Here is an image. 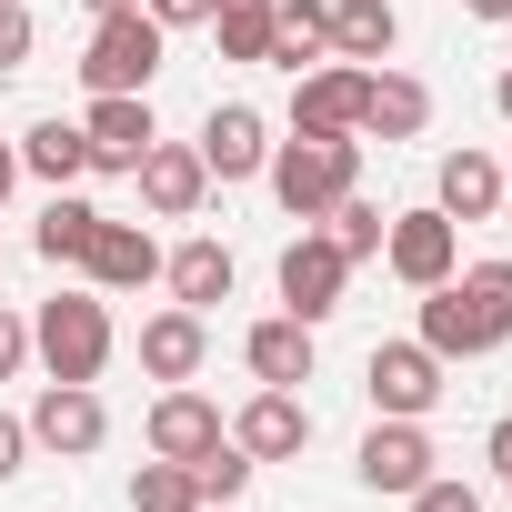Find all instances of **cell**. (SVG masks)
Returning <instances> with one entry per match:
<instances>
[{
	"label": "cell",
	"mask_w": 512,
	"mask_h": 512,
	"mask_svg": "<svg viewBox=\"0 0 512 512\" xmlns=\"http://www.w3.org/2000/svg\"><path fill=\"white\" fill-rule=\"evenodd\" d=\"M462 11H472V21H512V0H462Z\"/></svg>",
	"instance_id": "37"
},
{
	"label": "cell",
	"mask_w": 512,
	"mask_h": 512,
	"mask_svg": "<svg viewBox=\"0 0 512 512\" xmlns=\"http://www.w3.org/2000/svg\"><path fill=\"white\" fill-rule=\"evenodd\" d=\"M322 221H332V251H342V262H372V251H382V231H392V221H382V211H372L362 191H342V201H332Z\"/></svg>",
	"instance_id": "28"
},
{
	"label": "cell",
	"mask_w": 512,
	"mask_h": 512,
	"mask_svg": "<svg viewBox=\"0 0 512 512\" xmlns=\"http://www.w3.org/2000/svg\"><path fill=\"white\" fill-rule=\"evenodd\" d=\"M262 171H272V201H282L292 221H322V211H332V201L362 181V141H332V131H292V141H282Z\"/></svg>",
	"instance_id": "2"
},
{
	"label": "cell",
	"mask_w": 512,
	"mask_h": 512,
	"mask_svg": "<svg viewBox=\"0 0 512 512\" xmlns=\"http://www.w3.org/2000/svg\"><path fill=\"white\" fill-rule=\"evenodd\" d=\"M201 161H211V181H251V171L272 161V121L251 111V101H221L201 121Z\"/></svg>",
	"instance_id": "15"
},
{
	"label": "cell",
	"mask_w": 512,
	"mask_h": 512,
	"mask_svg": "<svg viewBox=\"0 0 512 512\" xmlns=\"http://www.w3.org/2000/svg\"><path fill=\"white\" fill-rule=\"evenodd\" d=\"M432 211H452V221H492V211H502V161L452 151V161H442V201H432Z\"/></svg>",
	"instance_id": "24"
},
{
	"label": "cell",
	"mask_w": 512,
	"mask_h": 512,
	"mask_svg": "<svg viewBox=\"0 0 512 512\" xmlns=\"http://www.w3.org/2000/svg\"><path fill=\"white\" fill-rule=\"evenodd\" d=\"M211 442H231V422H221V402H201L191 382H171V392L151 402V452H161V462H201Z\"/></svg>",
	"instance_id": "13"
},
{
	"label": "cell",
	"mask_w": 512,
	"mask_h": 512,
	"mask_svg": "<svg viewBox=\"0 0 512 512\" xmlns=\"http://www.w3.org/2000/svg\"><path fill=\"white\" fill-rule=\"evenodd\" d=\"M492 342H512V262H472V272L422 292V352L482 362Z\"/></svg>",
	"instance_id": "1"
},
{
	"label": "cell",
	"mask_w": 512,
	"mask_h": 512,
	"mask_svg": "<svg viewBox=\"0 0 512 512\" xmlns=\"http://www.w3.org/2000/svg\"><path fill=\"white\" fill-rule=\"evenodd\" d=\"M342 282H352V262L332 251V231H302V241L282 251V312H292V322H332V312H342Z\"/></svg>",
	"instance_id": "7"
},
{
	"label": "cell",
	"mask_w": 512,
	"mask_h": 512,
	"mask_svg": "<svg viewBox=\"0 0 512 512\" xmlns=\"http://www.w3.org/2000/svg\"><path fill=\"white\" fill-rule=\"evenodd\" d=\"M362 91H372L362 61H322V71H302V81H292V131H332V141H352V131H362Z\"/></svg>",
	"instance_id": "8"
},
{
	"label": "cell",
	"mask_w": 512,
	"mask_h": 512,
	"mask_svg": "<svg viewBox=\"0 0 512 512\" xmlns=\"http://www.w3.org/2000/svg\"><path fill=\"white\" fill-rule=\"evenodd\" d=\"M272 71H322L332 61V0H272V51H262Z\"/></svg>",
	"instance_id": "18"
},
{
	"label": "cell",
	"mask_w": 512,
	"mask_h": 512,
	"mask_svg": "<svg viewBox=\"0 0 512 512\" xmlns=\"http://www.w3.org/2000/svg\"><path fill=\"white\" fill-rule=\"evenodd\" d=\"M211 31H221V61H262L272 51V0H211Z\"/></svg>",
	"instance_id": "27"
},
{
	"label": "cell",
	"mask_w": 512,
	"mask_h": 512,
	"mask_svg": "<svg viewBox=\"0 0 512 512\" xmlns=\"http://www.w3.org/2000/svg\"><path fill=\"white\" fill-rule=\"evenodd\" d=\"M161 41H171V31L141 11V0H131V11H101V21H91V51H81V81H91V91H151Z\"/></svg>",
	"instance_id": "4"
},
{
	"label": "cell",
	"mask_w": 512,
	"mask_h": 512,
	"mask_svg": "<svg viewBox=\"0 0 512 512\" xmlns=\"http://www.w3.org/2000/svg\"><path fill=\"white\" fill-rule=\"evenodd\" d=\"M201 512H231V502H201Z\"/></svg>",
	"instance_id": "41"
},
{
	"label": "cell",
	"mask_w": 512,
	"mask_h": 512,
	"mask_svg": "<svg viewBox=\"0 0 512 512\" xmlns=\"http://www.w3.org/2000/svg\"><path fill=\"white\" fill-rule=\"evenodd\" d=\"M362 482H372V492H422V482H432L422 422H372V432H362Z\"/></svg>",
	"instance_id": "17"
},
{
	"label": "cell",
	"mask_w": 512,
	"mask_h": 512,
	"mask_svg": "<svg viewBox=\"0 0 512 512\" xmlns=\"http://www.w3.org/2000/svg\"><path fill=\"white\" fill-rule=\"evenodd\" d=\"M31 352L51 362V382H101V362H111V302H101V292H61V302H41Z\"/></svg>",
	"instance_id": "3"
},
{
	"label": "cell",
	"mask_w": 512,
	"mask_h": 512,
	"mask_svg": "<svg viewBox=\"0 0 512 512\" xmlns=\"http://www.w3.org/2000/svg\"><path fill=\"white\" fill-rule=\"evenodd\" d=\"M91 11H131V0H91Z\"/></svg>",
	"instance_id": "39"
},
{
	"label": "cell",
	"mask_w": 512,
	"mask_h": 512,
	"mask_svg": "<svg viewBox=\"0 0 512 512\" xmlns=\"http://www.w3.org/2000/svg\"><path fill=\"white\" fill-rule=\"evenodd\" d=\"M382 262H392V282H412V292L452 282V272H462V221H452V211H392Z\"/></svg>",
	"instance_id": "5"
},
{
	"label": "cell",
	"mask_w": 512,
	"mask_h": 512,
	"mask_svg": "<svg viewBox=\"0 0 512 512\" xmlns=\"http://www.w3.org/2000/svg\"><path fill=\"white\" fill-rule=\"evenodd\" d=\"M362 382H372V412H382V422H422V412L442 402V352H422V342H382Z\"/></svg>",
	"instance_id": "6"
},
{
	"label": "cell",
	"mask_w": 512,
	"mask_h": 512,
	"mask_svg": "<svg viewBox=\"0 0 512 512\" xmlns=\"http://www.w3.org/2000/svg\"><path fill=\"white\" fill-rule=\"evenodd\" d=\"M191 472H201V502H241V482H251V452H241V442H211Z\"/></svg>",
	"instance_id": "29"
},
{
	"label": "cell",
	"mask_w": 512,
	"mask_h": 512,
	"mask_svg": "<svg viewBox=\"0 0 512 512\" xmlns=\"http://www.w3.org/2000/svg\"><path fill=\"white\" fill-rule=\"evenodd\" d=\"M402 502H412V512H482V492H472V482H442V472H432L422 492H402Z\"/></svg>",
	"instance_id": "30"
},
{
	"label": "cell",
	"mask_w": 512,
	"mask_h": 512,
	"mask_svg": "<svg viewBox=\"0 0 512 512\" xmlns=\"http://www.w3.org/2000/svg\"><path fill=\"white\" fill-rule=\"evenodd\" d=\"M31 41H41V31H31V11H21V0H0V71H21V61H31Z\"/></svg>",
	"instance_id": "31"
},
{
	"label": "cell",
	"mask_w": 512,
	"mask_h": 512,
	"mask_svg": "<svg viewBox=\"0 0 512 512\" xmlns=\"http://www.w3.org/2000/svg\"><path fill=\"white\" fill-rule=\"evenodd\" d=\"M402 11L392 0H332V61H392Z\"/></svg>",
	"instance_id": "21"
},
{
	"label": "cell",
	"mask_w": 512,
	"mask_h": 512,
	"mask_svg": "<svg viewBox=\"0 0 512 512\" xmlns=\"http://www.w3.org/2000/svg\"><path fill=\"white\" fill-rule=\"evenodd\" d=\"M492 111H502V121H512V71H502V81H492Z\"/></svg>",
	"instance_id": "38"
},
{
	"label": "cell",
	"mask_w": 512,
	"mask_h": 512,
	"mask_svg": "<svg viewBox=\"0 0 512 512\" xmlns=\"http://www.w3.org/2000/svg\"><path fill=\"white\" fill-rule=\"evenodd\" d=\"M81 272H91V292H141V282H161V241L141 231V221H91V241H81Z\"/></svg>",
	"instance_id": "10"
},
{
	"label": "cell",
	"mask_w": 512,
	"mask_h": 512,
	"mask_svg": "<svg viewBox=\"0 0 512 512\" xmlns=\"http://www.w3.org/2000/svg\"><path fill=\"white\" fill-rule=\"evenodd\" d=\"M21 352H31V322H21V312H0V382L21 372Z\"/></svg>",
	"instance_id": "33"
},
{
	"label": "cell",
	"mask_w": 512,
	"mask_h": 512,
	"mask_svg": "<svg viewBox=\"0 0 512 512\" xmlns=\"http://www.w3.org/2000/svg\"><path fill=\"white\" fill-rule=\"evenodd\" d=\"M141 11H151L161 31H191V21H211V0H141Z\"/></svg>",
	"instance_id": "32"
},
{
	"label": "cell",
	"mask_w": 512,
	"mask_h": 512,
	"mask_svg": "<svg viewBox=\"0 0 512 512\" xmlns=\"http://www.w3.org/2000/svg\"><path fill=\"white\" fill-rule=\"evenodd\" d=\"M161 282H171L181 312H211V302H231V251L221 241H181L171 262H161Z\"/></svg>",
	"instance_id": "20"
},
{
	"label": "cell",
	"mask_w": 512,
	"mask_h": 512,
	"mask_svg": "<svg viewBox=\"0 0 512 512\" xmlns=\"http://www.w3.org/2000/svg\"><path fill=\"white\" fill-rule=\"evenodd\" d=\"M21 171H41L51 191H71V181L91 171V141H81V121H31V131H21Z\"/></svg>",
	"instance_id": "23"
},
{
	"label": "cell",
	"mask_w": 512,
	"mask_h": 512,
	"mask_svg": "<svg viewBox=\"0 0 512 512\" xmlns=\"http://www.w3.org/2000/svg\"><path fill=\"white\" fill-rule=\"evenodd\" d=\"M422 121H432V91L402 81V71H372V91H362V131H372V141H412Z\"/></svg>",
	"instance_id": "22"
},
{
	"label": "cell",
	"mask_w": 512,
	"mask_h": 512,
	"mask_svg": "<svg viewBox=\"0 0 512 512\" xmlns=\"http://www.w3.org/2000/svg\"><path fill=\"white\" fill-rule=\"evenodd\" d=\"M502 211H512V171H502Z\"/></svg>",
	"instance_id": "40"
},
{
	"label": "cell",
	"mask_w": 512,
	"mask_h": 512,
	"mask_svg": "<svg viewBox=\"0 0 512 512\" xmlns=\"http://www.w3.org/2000/svg\"><path fill=\"white\" fill-rule=\"evenodd\" d=\"M81 141H91V171H141V151H151L161 131H151V101H141V91H91Z\"/></svg>",
	"instance_id": "9"
},
{
	"label": "cell",
	"mask_w": 512,
	"mask_h": 512,
	"mask_svg": "<svg viewBox=\"0 0 512 512\" xmlns=\"http://www.w3.org/2000/svg\"><path fill=\"white\" fill-rule=\"evenodd\" d=\"M101 432H111V412H101L91 382H51V392L31 402V442H41V452H71V462H81V452H101Z\"/></svg>",
	"instance_id": "12"
},
{
	"label": "cell",
	"mask_w": 512,
	"mask_h": 512,
	"mask_svg": "<svg viewBox=\"0 0 512 512\" xmlns=\"http://www.w3.org/2000/svg\"><path fill=\"white\" fill-rule=\"evenodd\" d=\"M201 362H211V322H201V312L171 302V312L141 322V372H151V382H191Z\"/></svg>",
	"instance_id": "16"
},
{
	"label": "cell",
	"mask_w": 512,
	"mask_h": 512,
	"mask_svg": "<svg viewBox=\"0 0 512 512\" xmlns=\"http://www.w3.org/2000/svg\"><path fill=\"white\" fill-rule=\"evenodd\" d=\"M131 512H201V472H191V462H161V452H151V462L131 472Z\"/></svg>",
	"instance_id": "26"
},
{
	"label": "cell",
	"mask_w": 512,
	"mask_h": 512,
	"mask_svg": "<svg viewBox=\"0 0 512 512\" xmlns=\"http://www.w3.org/2000/svg\"><path fill=\"white\" fill-rule=\"evenodd\" d=\"M231 442H241L251 462H292V452L312 442V412H302V392H272V382H262V392L241 402V422H231Z\"/></svg>",
	"instance_id": "14"
},
{
	"label": "cell",
	"mask_w": 512,
	"mask_h": 512,
	"mask_svg": "<svg viewBox=\"0 0 512 512\" xmlns=\"http://www.w3.org/2000/svg\"><path fill=\"white\" fill-rule=\"evenodd\" d=\"M241 362H251V382H272V392H292V382H312V322H251V342H241Z\"/></svg>",
	"instance_id": "19"
},
{
	"label": "cell",
	"mask_w": 512,
	"mask_h": 512,
	"mask_svg": "<svg viewBox=\"0 0 512 512\" xmlns=\"http://www.w3.org/2000/svg\"><path fill=\"white\" fill-rule=\"evenodd\" d=\"M91 221H101V211H91L81 191H51V211L31 221V251H41V262H81V241H91Z\"/></svg>",
	"instance_id": "25"
},
{
	"label": "cell",
	"mask_w": 512,
	"mask_h": 512,
	"mask_svg": "<svg viewBox=\"0 0 512 512\" xmlns=\"http://www.w3.org/2000/svg\"><path fill=\"white\" fill-rule=\"evenodd\" d=\"M492 472L512 482V422H492Z\"/></svg>",
	"instance_id": "35"
},
{
	"label": "cell",
	"mask_w": 512,
	"mask_h": 512,
	"mask_svg": "<svg viewBox=\"0 0 512 512\" xmlns=\"http://www.w3.org/2000/svg\"><path fill=\"white\" fill-rule=\"evenodd\" d=\"M11 181H21V151H11V141H0V201H11Z\"/></svg>",
	"instance_id": "36"
},
{
	"label": "cell",
	"mask_w": 512,
	"mask_h": 512,
	"mask_svg": "<svg viewBox=\"0 0 512 512\" xmlns=\"http://www.w3.org/2000/svg\"><path fill=\"white\" fill-rule=\"evenodd\" d=\"M131 181H141V201H151L161 221H191L201 191H211V161H201V141H151Z\"/></svg>",
	"instance_id": "11"
},
{
	"label": "cell",
	"mask_w": 512,
	"mask_h": 512,
	"mask_svg": "<svg viewBox=\"0 0 512 512\" xmlns=\"http://www.w3.org/2000/svg\"><path fill=\"white\" fill-rule=\"evenodd\" d=\"M21 452H31V422H11V412H0V482L21 472Z\"/></svg>",
	"instance_id": "34"
}]
</instances>
